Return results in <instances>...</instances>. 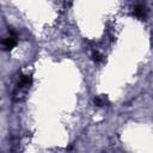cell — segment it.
<instances>
[{
    "label": "cell",
    "instance_id": "obj_1",
    "mask_svg": "<svg viewBox=\"0 0 153 153\" xmlns=\"http://www.w3.org/2000/svg\"><path fill=\"white\" fill-rule=\"evenodd\" d=\"M31 84H32V78L30 75H22L19 78V81H18V84L16 86L14 92H13V98L16 100H19L20 97L24 96L25 92L30 88Z\"/></svg>",
    "mask_w": 153,
    "mask_h": 153
},
{
    "label": "cell",
    "instance_id": "obj_2",
    "mask_svg": "<svg viewBox=\"0 0 153 153\" xmlns=\"http://www.w3.org/2000/svg\"><path fill=\"white\" fill-rule=\"evenodd\" d=\"M17 44V35L14 32H11L2 42V47L5 50H11Z\"/></svg>",
    "mask_w": 153,
    "mask_h": 153
},
{
    "label": "cell",
    "instance_id": "obj_3",
    "mask_svg": "<svg viewBox=\"0 0 153 153\" xmlns=\"http://www.w3.org/2000/svg\"><path fill=\"white\" fill-rule=\"evenodd\" d=\"M147 7L145 5H137L135 8H134V14L140 18V19H145L146 16H147Z\"/></svg>",
    "mask_w": 153,
    "mask_h": 153
},
{
    "label": "cell",
    "instance_id": "obj_4",
    "mask_svg": "<svg viewBox=\"0 0 153 153\" xmlns=\"http://www.w3.org/2000/svg\"><path fill=\"white\" fill-rule=\"evenodd\" d=\"M94 104H96L97 106H104V105H106V104H108V98H106V96L102 94V96L96 97V98H94Z\"/></svg>",
    "mask_w": 153,
    "mask_h": 153
}]
</instances>
